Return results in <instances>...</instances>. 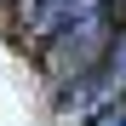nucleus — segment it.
Returning <instances> with one entry per match:
<instances>
[{
  "instance_id": "nucleus-4",
  "label": "nucleus",
  "mask_w": 126,
  "mask_h": 126,
  "mask_svg": "<svg viewBox=\"0 0 126 126\" xmlns=\"http://www.w3.org/2000/svg\"><path fill=\"white\" fill-rule=\"evenodd\" d=\"M120 97H126V92H120Z\"/></svg>"
},
{
  "instance_id": "nucleus-2",
  "label": "nucleus",
  "mask_w": 126,
  "mask_h": 126,
  "mask_svg": "<svg viewBox=\"0 0 126 126\" xmlns=\"http://www.w3.org/2000/svg\"><path fill=\"white\" fill-rule=\"evenodd\" d=\"M69 6H75V0H17V34L40 46V40L69 17Z\"/></svg>"
},
{
  "instance_id": "nucleus-3",
  "label": "nucleus",
  "mask_w": 126,
  "mask_h": 126,
  "mask_svg": "<svg viewBox=\"0 0 126 126\" xmlns=\"http://www.w3.org/2000/svg\"><path fill=\"white\" fill-rule=\"evenodd\" d=\"M86 126H126V97H115L109 109H103V115H92Z\"/></svg>"
},
{
  "instance_id": "nucleus-1",
  "label": "nucleus",
  "mask_w": 126,
  "mask_h": 126,
  "mask_svg": "<svg viewBox=\"0 0 126 126\" xmlns=\"http://www.w3.org/2000/svg\"><path fill=\"white\" fill-rule=\"evenodd\" d=\"M126 23V0H75L69 17L40 40V63L52 80H75L80 69H92L103 57V46L115 40V29Z\"/></svg>"
}]
</instances>
